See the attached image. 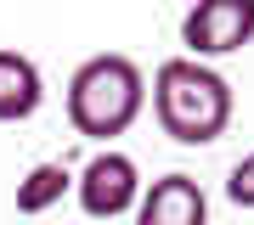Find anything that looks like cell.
<instances>
[{
  "mask_svg": "<svg viewBox=\"0 0 254 225\" xmlns=\"http://www.w3.org/2000/svg\"><path fill=\"white\" fill-rule=\"evenodd\" d=\"M73 197H79V208H85L91 220L136 214V203H141V169H136V158L102 146V152L73 175Z\"/></svg>",
  "mask_w": 254,
  "mask_h": 225,
  "instance_id": "3957f363",
  "label": "cell"
},
{
  "mask_svg": "<svg viewBox=\"0 0 254 225\" xmlns=\"http://www.w3.org/2000/svg\"><path fill=\"white\" fill-rule=\"evenodd\" d=\"M40 101H46L40 62L23 56V51H0V124H23V118H34Z\"/></svg>",
  "mask_w": 254,
  "mask_h": 225,
  "instance_id": "8992f818",
  "label": "cell"
},
{
  "mask_svg": "<svg viewBox=\"0 0 254 225\" xmlns=\"http://www.w3.org/2000/svg\"><path fill=\"white\" fill-rule=\"evenodd\" d=\"M136 225H209V197L192 175H158L141 186Z\"/></svg>",
  "mask_w": 254,
  "mask_h": 225,
  "instance_id": "5b68a950",
  "label": "cell"
},
{
  "mask_svg": "<svg viewBox=\"0 0 254 225\" xmlns=\"http://www.w3.org/2000/svg\"><path fill=\"white\" fill-rule=\"evenodd\" d=\"M254 40V0H198L181 17V45L192 62L232 56Z\"/></svg>",
  "mask_w": 254,
  "mask_h": 225,
  "instance_id": "277c9868",
  "label": "cell"
},
{
  "mask_svg": "<svg viewBox=\"0 0 254 225\" xmlns=\"http://www.w3.org/2000/svg\"><path fill=\"white\" fill-rule=\"evenodd\" d=\"M226 197L237 208H254V152H243L232 163V175H226Z\"/></svg>",
  "mask_w": 254,
  "mask_h": 225,
  "instance_id": "ba28073f",
  "label": "cell"
},
{
  "mask_svg": "<svg viewBox=\"0 0 254 225\" xmlns=\"http://www.w3.org/2000/svg\"><path fill=\"white\" fill-rule=\"evenodd\" d=\"M73 191V169L68 163H34L23 180H17V214H46V208H57Z\"/></svg>",
  "mask_w": 254,
  "mask_h": 225,
  "instance_id": "52a82bcc",
  "label": "cell"
},
{
  "mask_svg": "<svg viewBox=\"0 0 254 225\" xmlns=\"http://www.w3.org/2000/svg\"><path fill=\"white\" fill-rule=\"evenodd\" d=\"M147 101H153L158 130L170 135V141H181V146L220 141L226 124H232V107H237L226 73L209 68V62H192V56H170V62H158Z\"/></svg>",
  "mask_w": 254,
  "mask_h": 225,
  "instance_id": "6da1fadb",
  "label": "cell"
},
{
  "mask_svg": "<svg viewBox=\"0 0 254 225\" xmlns=\"http://www.w3.org/2000/svg\"><path fill=\"white\" fill-rule=\"evenodd\" d=\"M147 113V73L119 51H102L68 79V124L85 141H113Z\"/></svg>",
  "mask_w": 254,
  "mask_h": 225,
  "instance_id": "7a4b0ae2",
  "label": "cell"
}]
</instances>
